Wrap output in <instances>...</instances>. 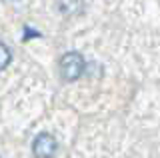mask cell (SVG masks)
Instances as JSON below:
<instances>
[{
    "label": "cell",
    "mask_w": 160,
    "mask_h": 158,
    "mask_svg": "<svg viewBox=\"0 0 160 158\" xmlns=\"http://www.w3.org/2000/svg\"><path fill=\"white\" fill-rule=\"evenodd\" d=\"M78 8V0H60V12L62 14H72Z\"/></svg>",
    "instance_id": "4"
},
{
    "label": "cell",
    "mask_w": 160,
    "mask_h": 158,
    "mask_svg": "<svg viewBox=\"0 0 160 158\" xmlns=\"http://www.w3.org/2000/svg\"><path fill=\"white\" fill-rule=\"evenodd\" d=\"M56 152V138L48 132H42L32 142V154L36 158H52Z\"/></svg>",
    "instance_id": "2"
},
{
    "label": "cell",
    "mask_w": 160,
    "mask_h": 158,
    "mask_svg": "<svg viewBox=\"0 0 160 158\" xmlns=\"http://www.w3.org/2000/svg\"><path fill=\"white\" fill-rule=\"evenodd\" d=\"M60 76H62V80L66 82H74L78 80L80 76H82L84 72V58L80 52H68L64 54L62 58H60Z\"/></svg>",
    "instance_id": "1"
},
{
    "label": "cell",
    "mask_w": 160,
    "mask_h": 158,
    "mask_svg": "<svg viewBox=\"0 0 160 158\" xmlns=\"http://www.w3.org/2000/svg\"><path fill=\"white\" fill-rule=\"evenodd\" d=\"M32 36H36V38H38V36H40V32H36V30H32V28H28V26H26V28H24V40H28V38H32Z\"/></svg>",
    "instance_id": "5"
},
{
    "label": "cell",
    "mask_w": 160,
    "mask_h": 158,
    "mask_svg": "<svg viewBox=\"0 0 160 158\" xmlns=\"http://www.w3.org/2000/svg\"><path fill=\"white\" fill-rule=\"evenodd\" d=\"M10 60H12V52L8 50L6 44L0 42V70H4V68L10 64Z\"/></svg>",
    "instance_id": "3"
}]
</instances>
